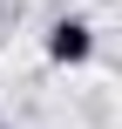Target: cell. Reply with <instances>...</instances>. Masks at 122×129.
Returning a JSON list of instances; mask_svg holds the SVG:
<instances>
[{
	"mask_svg": "<svg viewBox=\"0 0 122 129\" xmlns=\"http://www.w3.org/2000/svg\"><path fill=\"white\" fill-rule=\"evenodd\" d=\"M95 20H82V14H61L54 27H48V61L54 68H88L95 61Z\"/></svg>",
	"mask_w": 122,
	"mask_h": 129,
	"instance_id": "6da1fadb",
	"label": "cell"
},
{
	"mask_svg": "<svg viewBox=\"0 0 122 129\" xmlns=\"http://www.w3.org/2000/svg\"><path fill=\"white\" fill-rule=\"evenodd\" d=\"M0 129H7V122H0Z\"/></svg>",
	"mask_w": 122,
	"mask_h": 129,
	"instance_id": "7a4b0ae2",
	"label": "cell"
}]
</instances>
